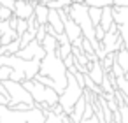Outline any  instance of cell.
<instances>
[{"mask_svg": "<svg viewBox=\"0 0 128 123\" xmlns=\"http://www.w3.org/2000/svg\"><path fill=\"white\" fill-rule=\"evenodd\" d=\"M67 74H68V70H67L63 60L60 58L58 51H49V53H46V56H44L42 62H40L39 76L49 77V79L54 83V86H56L54 90H56L58 95H62V93L65 91V88H67V83H68Z\"/></svg>", "mask_w": 128, "mask_h": 123, "instance_id": "cell-1", "label": "cell"}, {"mask_svg": "<svg viewBox=\"0 0 128 123\" xmlns=\"http://www.w3.org/2000/svg\"><path fill=\"white\" fill-rule=\"evenodd\" d=\"M23 86L26 88V91L32 95L34 102L37 107H40L42 111H49L53 105H56L60 102V95L53 90V88H48L44 84H40L39 81L32 79V81H25Z\"/></svg>", "mask_w": 128, "mask_h": 123, "instance_id": "cell-2", "label": "cell"}, {"mask_svg": "<svg viewBox=\"0 0 128 123\" xmlns=\"http://www.w3.org/2000/svg\"><path fill=\"white\" fill-rule=\"evenodd\" d=\"M46 111L34 107L30 111H14L7 105H0V123H46Z\"/></svg>", "mask_w": 128, "mask_h": 123, "instance_id": "cell-3", "label": "cell"}, {"mask_svg": "<svg viewBox=\"0 0 128 123\" xmlns=\"http://www.w3.org/2000/svg\"><path fill=\"white\" fill-rule=\"evenodd\" d=\"M67 79H68V83H67V88H65V91L60 95V105H62V109H63V112L67 114V116H70V112H72V109H74V105L77 104V100L84 95V88L77 83V79H76V76L72 74V72H68L67 74Z\"/></svg>", "mask_w": 128, "mask_h": 123, "instance_id": "cell-4", "label": "cell"}, {"mask_svg": "<svg viewBox=\"0 0 128 123\" xmlns=\"http://www.w3.org/2000/svg\"><path fill=\"white\" fill-rule=\"evenodd\" d=\"M4 86L7 88L9 93V105L7 107H14L18 104H28L30 107H35V102L32 98V95L26 91V88L23 86V83H16V81H4Z\"/></svg>", "mask_w": 128, "mask_h": 123, "instance_id": "cell-5", "label": "cell"}, {"mask_svg": "<svg viewBox=\"0 0 128 123\" xmlns=\"http://www.w3.org/2000/svg\"><path fill=\"white\" fill-rule=\"evenodd\" d=\"M112 16H114V23L118 25V32L123 39V44L128 49V7L112 6Z\"/></svg>", "mask_w": 128, "mask_h": 123, "instance_id": "cell-6", "label": "cell"}, {"mask_svg": "<svg viewBox=\"0 0 128 123\" xmlns=\"http://www.w3.org/2000/svg\"><path fill=\"white\" fill-rule=\"evenodd\" d=\"M58 13H60V16H62V21H63V28H65V34H67V37H68V41L74 44L77 39H81L82 37V30L79 28V25L68 16V13H67V9H58Z\"/></svg>", "mask_w": 128, "mask_h": 123, "instance_id": "cell-7", "label": "cell"}, {"mask_svg": "<svg viewBox=\"0 0 128 123\" xmlns=\"http://www.w3.org/2000/svg\"><path fill=\"white\" fill-rule=\"evenodd\" d=\"M100 44H102L105 55H116L121 48H124L119 32H107L105 37H104V41H102Z\"/></svg>", "mask_w": 128, "mask_h": 123, "instance_id": "cell-8", "label": "cell"}, {"mask_svg": "<svg viewBox=\"0 0 128 123\" xmlns=\"http://www.w3.org/2000/svg\"><path fill=\"white\" fill-rule=\"evenodd\" d=\"M16 56H18V58H23V60H40V62H42V58L46 56V51H44V48H42L37 41H34V42H30L26 48H21V49L16 53Z\"/></svg>", "mask_w": 128, "mask_h": 123, "instance_id": "cell-9", "label": "cell"}, {"mask_svg": "<svg viewBox=\"0 0 128 123\" xmlns=\"http://www.w3.org/2000/svg\"><path fill=\"white\" fill-rule=\"evenodd\" d=\"M35 14V4L32 0H16V7H14V16L20 20H30Z\"/></svg>", "mask_w": 128, "mask_h": 123, "instance_id": "cell-10", "label": "cell"}, {"mask_svg": "<svg viewBox=\"0 0 128 123\" xmlns=\"http://www.w3.org/2000/svg\"><path fill=\"white\" fill-rule=\"evenodd\" d=\"M88 76L91 77V81H93L96 86L102 84V81H104V77H105V70H104V67H102V60H95V62H90V63H88Z\"/></svg>", "mask_w": 128, "mask_h": 123, "instance_id": "cell-11", "label": "cell"}, {"mask_svg": "<svg viewBox=\"0 0 128 123\" xmlns=\"http://www.w3.org/2000/svg\"><path fill=\"white\" fill-rule=\"evenodd\" d=\"M86 104H88V98H86V93L77 100V104L74 105L72 112H70V119L74 123H82V116H84V111H86Z\"/></svg>", "mask_w": 128, "mask_h": 123, "instance_id": "cell-12", "label": "cell"}, {"mask_svg": "<svg viewBox=\"0 0 128 123\" xmlns=\"http://www.w3.org/2000/svg\"><path fill=\"white\" fill-rule=\"evenodd\" d=\"M56 41H58V55H60V58L62 60L68 58L72 55V42L68 41L67 34H60L56 37Z\"/></svg>", "mask_w": 128, "mask_h": 123, "instance_id": "cell-13", "label": "cell"}, {"mask_svg": "<svg viewBox=\"0 0 128 123\" xmlns=\"http://www.w3.org/2000/svg\"><path fill=\"white\" fill-rule=\"evenodd\" d=\"M48 25L54 28V32L60 35V34H65V28H63V21H62V16L58 13V9H49V18H48Z\"/></svg>", "mask_w": 128, "mask_h": 123, "instance_id": "cell-14", "label": "cell"}, {"mask_svg": "<svg viewBox=\"0 0 128 123\" xmlns=\"http://www.w3.org/2000/svg\"><path fill=\"white\" fill-rule=\"evenodd\" d=\"M112 25H114L112 7H104V9H102V20H100V27H102L105 32H109Z\"/></svg>", "mask_w": 128, "mask_h": 123, "instance_id": "cell-15", "label": "cell"}, {"mask_svg": "<svg viewBox=\"0 0 128 123\" xmlns=\"http://www.w3.org/2000/svg\"><path fill=\"white\" fill-rule=\"evenodd\" d=\"M35 18L39 21V25H48V18H49V7L40 4H35Z\"/></svg>", "mask_w": 128, "mask_h": 123, "instance_id": "cell-16", "label": "cell"}, {"mask_svg": "<svg viewBox=\"0 0 128 123\" xmlns=\"http://www.w3.org/2000/svg\"><path fill=\"white\" fill-rule=\"evenodd\" d=\"M116 63L124 70V74L128 72V49H126V48H121V49L116 53Z\"/></svg>", "mask_w": 128, "mask_h": 123, "instance_id": "cell-17", "label": "cell"}, {"mask_svg": "<svg viewBox=\"0 0 128 123\" xmlns=\"http://www.w3.org/2000/svg\"><path fill=\"white\" fill-rule=\"evenodd\" d=\"M42 48H44L46 53H49V51H58V41H56V37L48 35V37L44 39V42H42Z\"/></svg>", "mask_w": 128, "mask_h": 123, "instance_id": "cell-18", "label": "cell"}, {"mask_svg": "<svg viewBox=\"0 0 128 123\" xmlns=\"http://www.w3.org/2000/svg\"><path fill=\"white\" fill-rule=\"evenodd\" d=\"M86 6L88 7H112L114 6V0H86Z\"/></svg>", "mask_w": 128, "mask_h": 123, "instance_id": "cell-19", "label": "cell"}, {"mask_svg": "<svg viewBox=\"0 0 128 123\" xmlns=\"http://www.w3.org/2000/svg\"><path fill=\"white\" fill-rule=\"evenodd\" d=\"M90 18H91L93 27L100 25V20H102V9H100V7H90Z\"/></svg>", "mask_w": 128, "mask_h": 123, "instance_id": "cell-20", "label": "cell"}, {"mask_svg": "<svg viewBox=\"0 0 128 123\" xmlns=\"http://www.w3.org/2000/svg\"><path fill=\"white\" fill-rule=\"evenodd\" d=\"M35 35H37L35 32H30V30H26V32H25V34L20 37V41H21V48H26L30 42H34V41H35Z\"/></svg>", "mask_w": 128, "mask_h": 123, "instance_id": "cell-21", "label": "cell"}, {"mask_svg": "<svg viewBox=\"0 0 128 123\" xmlns=\"http://www.w3.org/2000/svg\"><path fill=\"white\" fill-rule=\"evenodd\" d=\"M46 116H48V118H46V123H63V116H65V114L60 116V114H54V112L48 111Z\"/></svg>", "mask_w": 128, "mask_h": 123, "instance_id": "cell-22", "label": "cell"}, {"mask_svg": "<svg viewBox=\"0 0 128 123\" xmlns=\"http://www.w3.org/2000/svg\"><path fill=\"white\" fill-rule=\"evenodd\" d=\"M48 37V30H46V25H40L39 27V30H37V35H35V41L42 46V42H44V39Z\"/></svg>", "mask_w": 128, "mask_h": 123, "instance_id": "cell-23", "label": "cell"}, {"mask_svg": "<svg viewBox=\"0 0 128 123\" xmlns=\"http://www.w3.org/2000/svg\"><path fill=\"white\" fill-rule=\"evenodd\" d=\"M11 74H12V69L11 67H6V65L0 67V81H2V83L4 81H9L11 79Z\"/></svg>", "mask_w": 128, "mask_h": 123, "instance_id": "cell-24", "label": "cell"}, {"mask_svg": "<svg viewBox=\"0 0 128 123\" xmlns=\"http://www.w3.org/2000/svg\"><path fill=\"white\" fill-rule=\"evenodd\" d=\"M14 16V13L11 9H6V7H0V21H9L11 18Z\"/></svg>", "mask_w": 128, "mask_h": 123, "instance_id": "cell-25", "label": "cell"}, {"mask_svg": "<svg viewBox=\"0 0 128 123\" xmlns=\"http://www.w3.org/2000/svg\"><path fill=\"white\" fill-rule=\"evenodd\" d=\"M28 30V23L25 21V20H20V23H18V28H16V34H18V37H21L25 32Z\"/></svg>", "mask_w": 128, "mask_h": 123, "instance_id": "cell-26", "label": "cell"}, {"mask_svg": "<svg viewBox=\"0 0 128 123\" xmlns=\"http://www.w3.org/2000/svg\"><path fill=\"white\" fill-rule=\"evenodd\" d=\"M105 34H107V32H105L100 25H96V27H95V37H96V41H98V42H102V41H104Z\"/></svg>", "mask_w": 128, "mask_h": 123, "instance_id": "cell-27", "label": "cell"}, {"mask_svg": "<svg viewBox=\"0 0 128 123\" xmlns=\"http://www.w3.org/2000/svg\"><path fill=\"white\" fill-rule=\"evenodd\" d=\"M0 7L11 9V11L14 13V7H16V0H0Z\"/></svg>", "mask_w": 128, "mask_h": 123, "instance_id": "cell-28", "label": "cell"}, {"mask_svg": "<svg viewBox=\"0 0 128 123\" xmlns=\"http://www.w3.org/2000/svg\"><path fill=\"white\" fill-rule=\"evenodd\" d=\"M49 111H51V112H54V114H60V116H62V114H65V112H63V109H62V105H60V104H56V105H53V107H51V109H49Z\"/></svg>", "mask_w": 128, "mask_h": 123, "instance_id": "cell-29", "label": "cell"}, {"mask_svg": "<svg viewBox=\"0 0 128 123\" xmlns=\"http://www.w3.org/2000/svg\"><path fill=\"white\" fill-rule=\"evenodd\" d=\"M116 7H128V0H114Z\"/></svg>", "mask_w": 128, "mask_h": 123, "instance_id": "cell-30", "label": "cell"}, {"mask_svg": "<svg viewBox=\"0 0 128 123\" xmlns=\"http://www.w3.org/2000/svg\"><path fill=\"white\" fill-rule=\"evenodd\" d=\"M0 105H9V98L2 93H0Z\"/></svg>", "mask_w": 128, "mask_h": 123, "instance_id": "cell-31", "label": "cell"}, {"mask_svg": "<svg viewBox=\"0 0 128 123\" xmlns=\"http://www.w3.org/2000/svg\"><path fill=\"white\" fill-rule=\"evenodd\" d=\"M0 93H2V95H6V97L9 98V93H7V88L4 86V83H2V81H0Z\"/></svg>", "mask_w": 128, "mask_h": 123, "instance_id": "cell-32", "label": "cell"}, {"mask_svg": "<svg viewBox=\"0 0 128 123\" xmlns=\"http://www.w3.org/2000/svg\"><path fill=\"white\" fill-rule=\"evenodd\" d=\"M82 123H100V121H98V118H96V116H93L91 119H88V121H82Z\"/></svg>", "mask_w": 128, "mask_h": 123, "instance_id": "cell-33", "label": "cell"}, {"mask_svg": "<svg viewBox=\"0 0 128 123\" xmlns=\"http://www.w3.org/2000/svg\"><path fill=\"white\" fill-rule=\"evenodd\" d=\"M63 123H74V121H72V119H70V118L65 114V116H63Z\"/></svg>", "mask_w": 128, "mask_h": 123, "instance_id": "cell-34", "label": "cell"}, {"mask_svg": "<svg viewBox=\"0 0 128 123\" xmlns=\"http://www.w3.org/2000/svg\"><path fill=\"white\" fill-rule=\"evenodd\" d=\"M53 2H56V0H42L44 6H49V4H53Z\"/></svg>", "mask_w": 128, "mask_h": 123, "instance_id": "cell-35", "label": "cell"}, {"mask_svg": "<svg viewBox=\"0 0 128 123\" xmlns=\"http://www.w3.org/2000/svg\"><path fill=\"white\" fill-rule=\"evenodd\" d=\"M72 4H86V0H72Z\"/></svg>", "mask_w": 128, "mask_h": 123, "instance_id": "cell-36", "label": "cell"}, {"mask_svg": "<svg viewBox=\"0 0 128 123\" xmlns=\"http://www.w3.org/2000/svg\"><path fill=\"white\" fill-rule=\"evenodd\" d=\"M32 2H34V4H40V2H42V0H32Z\"/></svg>", "mask_w": 128, "mask_h": 123, "instance_id": "cell-37", "label": "cell"}, {"mask_svg": "<svg viewBox=\"0 0 128 123\" xmlns=\"http://www.w3.org/2000/svg\"><path fill=\"white\" fill-rule=\"evenodd\" d=\"M0 48H2V39H0Z\"/></svg>", "mask_w": 128, "mask_h": 123, "instance_id": "cell-38", "label": "cell"}]
</instances>
